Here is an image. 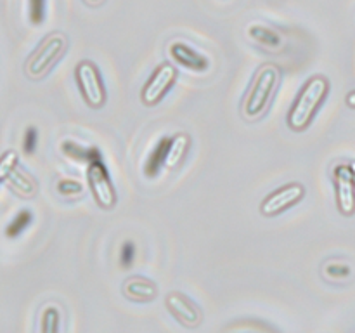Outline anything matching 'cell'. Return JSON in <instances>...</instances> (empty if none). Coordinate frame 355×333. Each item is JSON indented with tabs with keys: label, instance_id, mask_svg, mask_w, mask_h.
Here are the masks:
<instances>
[{
	"label": "cell",
	"instance_id": "obj_1",
	"mask_svg": "<svg viewBox=\"0 0 355 333\" xmlns=\"http://www.w3.org/2000/svg\"><path fill=\"white\" fill-rule=\"evenodd\" d=\"M329 85L328 78L322 75H314L302 85L298 90L297 97H295L293 104H291L290 111H288L286 123L291 130L304 132L311 127L314 121L315 114H318L319 108L328 97Z\"/></svg>",
	"mask_w": 355,
	"mask_h": 333
},
{
	"label": "cell",
	"instance_id": "obj_2",
	"mask_svg": "<svg viewBox=\"0 0 355 333\" xmlns=\"http://www.w3.org/2000/svg\"><path fill=\"white\" fill-rule=\"evenodd\" d=\"M281 82V71L276 65L267 62L259 68V71L253 76V82L246 92L245 101H243L241 113L246 120H257L266 113L276 94L277 87Z\"/></svg>",
	"mask_w": 355,
	"mask_h": 333
},
{
	"label": "cell",
	"instance_id": "obj_3",
	"mask_svg": "<svg viewBox=\"0 0 355 333\" xmlns=\"http://www.w3.org/2000/svg\"><path fill=\"white\" fill-rule=\"evenodd\" d=\"M66 49H68V38H66L64 33L54 31V33L47 35L38 44V47L31 52L26 65H24V73H26L28 78H44L51 71L52 66L64 56Z\"/></svg>",
	"mask_w": 355,
	"mask_h": 333
},
{
	"label": "cell",
	"instance_id": "obj_4",
	"mask_svg": "<svg viewBox=\"0 0 355 333\" xmlns=\"http://www.w3.org/2000/svg\"><path fill=\"white\" fill-rule=\"evenodd\" d=\"M75 80L83 101L92 110H101L106 104L107 90L99 68L92 61H80L75 66Z\"/></svg>",
	"mask_w": 355,
	"mask_h": 333
},
{
	"label": "cell",
	"instance_id": "obj_5",
	"mask_svg": "<svg viewBox=\"0 0 355 333\" xmlns=\"http://www.w3.org/2000/svg\"><path fill=\"white\" fill-rule=\"evenodd\" d=\"M87 182H89L90 193H92L99 208L113 210L118 200L116 191H114L110 170L104 165L103 160H96V162L87 165Z\"/></svg>",
	"mask_w": 355,
	"mask_h": 333
},
{
	"label": "cell",
	"instance_id": "obj_6",
	"mask_svg": "<svg viewBox=\"0 0 355 333\" xmlns=\"http://www.w3.org/2000/svg\"><path fill=\"white\" fill-rule=\"evenodd\" d=\"M177 76H179V71H177V68L172 62L165 61L156 66V69L146 80L144 87L141 90L142 103L146 106H156L158 103H162L163 97L175 85Z\"/></svg>",
	"mask_w": 355,
	"mask_h": 333
},
{
	"label": "cell",
	"instance_id": "obj_7",
	"mask_svg": "<svg viewBox=\"0 0 355 333\" xmlns=\"http://www.w3.org/2000/svg\"><path fill=\"white\" fill-rule=\"evenodd\" d=\"M304 196L305 187L300 182L286 184V186L272 191V193H269L263 198V201L260 203V214L266 215V217H274L277 214H283L288 208L300 203Z\"/></svg>",
	"mask_w": 355,
	"mask_h": 333
},
{
	"label": "cell",
	"instance_id": "obj_8",
	"mask_svg": "<svg viewBox=\"0 0 355 333\" xmlns=\"http://www.w3.org/2000/svg\"><path fill=\"white\" fill-rule=\"evenodd\" d=\"M165 305L170 314L186 328H196L203 321L200 307L182 291H170L165 297Z\"/></svg>",
	"mask_w": 355,
	"mask_h": 333
},
{
	"label": "cell",
	"instance_id": "obj_9",
	"mask_svg": "<svg viewBox=\"0 0 355 333\" xmlns=\"http://www.w3.org/2000/svg\"><path fill=\"white\" fill-rule=\"evenodd\" d=\"M336 189V205L340 214L354 215L355 214V176L349 165H336L333 170Z\"/></svg>",
	"mask_w": 355,
	"mask_h": 333
},
{
	"label": "cell",
	"instance_id": "obj_10",
	"mask_svg": "<svg viewBox=\"0 0 355 333\" xmlns=\"http://www.w3.org/2000/svg\"><path fill=\"white\" fill-rule=\"evenodd\" d=\"M168 56L177 65L186 69H191V71L203 73L210 68V61H208L207 56H203L196 49H193L191 45L184 44L180 40H173L168 45Z\"/></svg>",
	"mask_w": 355,
	"mask_h": 333
},
{
	"label": "cell",
	"instance_id": "obj_11",
	"mask_svg": "<svg viewBox=\"0 0 355 333\" xmlns=\"http://www.w3.org/2000/svg\"><path fill=\"white\" fill-rule=\"evenodd\" d=\"M121 291L128 300L139 302V304H148L158 297V287L144 276L127 278L123 287H121Z\"/></svg>",
	"mask_w": 355,
	"mask_h": 333
},
{
	"label": "cell",
	"instance_id": "obj_12",
	"mask_svg": "<svg viewBox=\"0 0 355 333\" xmlns=\"http://www.w3.org/2000/svg\"><path fill=\"white\" fill-rule=\"evenodd\" d=\"M61 153L68 158L76 160L82 163H92L96 160H103V153L96 146H82L80 142L73 141V139H66L61 142Z\"/></svg>",
	"mask_w": 355,
	"mask_h": 333
},
{
	"label": "cell",
	"instance_id": "obj_13",
	"mask_svg": "<svg viewBox=\"0 0 355 333\" xmlns=\"http://www.w3.org/2000/svg\"><path fill=\"white\" fill-rule=\"evenodd\" d=\"M168 144L170 137H162L156 142L155 148L151 149V153L148 155L144 163V176L148 177V179H155V177H158V173L165 169Z\"/></svg>",
	"mask_w": 355,
	"mask_h": 333
},
{
	"label": "cell",
	"instance_id": "obj_14",
	"mask_svg": "<svg viewBox=\"0 0 355 333\" xmlns=\"http://www.w3.org/2000/svg\"><path fill=\"white\" fill-rule=\"evenodd\" d=\"M191 148V137L186 132H179L173 137H170L168 151H166V163L165 169H177L186 158L187 151Z\"/></svg>",
	"mask_w": 355,
	"mask_h": 333
},
{
	"label": "cell",
	"instance_id": "obj_15",
	"mask_svg": "<svg viewBox=\"0 0 355 333\" xmlns=\"http://www.w3.org/2000/svg\"><path fill=\"white\" fill-rule=\"evenodd\" d=\"M248 35L255 44L262 45L263 49H269V51H279L283 47L281 35L266 24H253L248 28Z\"/></svg>",
	"mask_w": 355,
	"mask_h": 333
},
{
	"label": "cell",
	"instance_id": "obj_16",
	"mask_svg": "<svg viewBox=\"0 0 355 333\" xmlns=\"http://www.w3.org/2000/svg\"><path fill=\"white\" fill-rule=\"evenodd\" d=\"M7 184H9L10 189L16 194H19L21 198H33L38 191V186L37 182H35L33 177H31L30 173L24 172V170H21L19 166L14 170L12 176L7 180Z\"/></svg>",
	"mask_w": 355,
	"mask_h": 333
},
{
	"label": "cell",
	"instance_id": "obj_17",
	"mask_svg": "<svg viewBox=\"0 0 355 333\" xmlns=\"http://www.w3.org/2000/svg\"><path fill=\"white\" fill-rule=\"evenodd\" d=\"M61 311L55 304H47L40 312L38 333H61Z\"/></svg>",
	"mask_w": 355,
	"mask_h": 333
},
{
	"label": "cell",
	"instance_id": "obj_18",
	"mask_svg": "<svg viewBox=\"0 0 355 333\" xmlns=\"http://www.w3.org/2000/svg\"><path fill=\"white\" fill-rule=\"evenodd\" d=\"M31 222H33V214H31L30 210L17 212V214L12 217V221L7 224L6 236H7V238H10V239L17 238L19 234H23L24 229L30 228Z\"/></svg>",
	"mask_w": 355,
	"mask_h": 333
},
{
	"label": "cell",
	"instance_id": "obj_19",
	"mask_svg": "<svg viewBox=\"0 0 355 333\" xmlns=\"http://www.w3.org/2000/svg\"><path fill=\"white\" fill-rule=\"evenodd\" d=\"M322 276L333 281L349 280L352 276V267L347 262H340V260H328L322 266Z\"/></svg>",
	"mask_w": 355,
	"mask_h": 333
},
{
	"label": "cell",
	"instance_id": "obj_20",
	"mask_svg": "<svg viewBox=\"0 0 355 333\" xmlns=\"http://www.w3.org/2000/svg\"><path fill=\"white\" fill-rule=\"evenodd\" d=\"M19 166V155L14 149H7L0 155V184L7 182L14 170Z\"/></svg>",
	"mask_w": 355,
	"mask_h": 333
},
{
	"label": "cell",
	"instance_id": "obj_21",
	"mask_svg": "<svg viewBox=\"0 0 355 333\" xmlns=\"http://www.w3.org/2000/svg\"><path fill=\"white\" fill-rule=\"evenodd\" d=\"M47 14V0H28V19L33 26H40Z\"/></svg>",
	"mask_w": 355,
	"mask_h": 333
},
{
	"label": "cell",
	"instance_id": "obj_22",
	"mask_svg": "<svg viewBox=\"0 0 355 333\" xmlns=\"http://www.w3.org/2000/svg\"><path fill=\"white\" fill-rule=\"evenodd\" d=\"M55 189H58V193L62 194V196L73 198V196H78V194L83 191V187L82 184L75 179H61L58 182V186H55Z\"/></svg>",
	"mask_w": 355,
	"mask_h": 333
},
{
	"label": "cell",
	"instance_id": "obj_23",
	"mask_svg": "<svg viewBox=\"0 0 355 333\" xmlns=\"http://www.w3.org/2000/svg\"><path fill=\"white\" fill-rule=\"evenodd\" d=\"M37 146H38V130L37 127L30 125V127H26V130H24V135H23V151L26 153V155H35Z\"/></svg>",
	"mask_w": 355,
	"mask_h": 333
},
{
	"label": "cell",
	"instance_id": "obj_24",
	"mask_svg": "<svg viewBox=\"0 0 355 333\" xmlns=\"http://www.w3.org/2000/svg\"><path fill=\"white\" fill-rule=\"evenodd\" d=\"M135 253H137V250H135V245L134 241H125L123 245H121V250H120V266L123 267V269H130L132 264H134L135 260Z\"/></svg>",
	"mask_w": 355,
	"mask_h": 333
},
{
	"label": "cell",
	"instance_id": "obj_25",
	"mask_svg": "<svg viewBox=\"0 0 355 333\" xmlns=\"http://www.w3.org/2000/svg\"><path fill=\"white\" fill-rule=\"evenodd\" d=\"M347 106L349 108H354L355 110V90H352V92H349L347 94Z\"/></svg>",
	"mask_w": 355,
	"mask_h": 333
},
{
	"label": "cell",
	"instance_id": "obj_26",
	"mask_svg": "<svg viewBox=\"0 0 355 333\" xmlns=\"http://www.w3.org/2000/svg\"><path fill=\"white\" fill-rule=\"evenodd\" d=\"M83 2H85L87 6L97 7V6H101V3H104V0H83Z\"/></svg>",
	"mask_w": 355,
	"mask_h": 333
}]
</instances>
